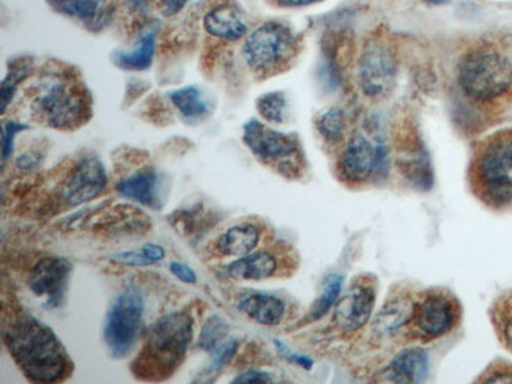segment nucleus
<instances>
[{"label":"nucleus","mask_w":512,"mask_h":384,"mask_svg":"<svg viewBox=\"0 0 512 384\" xmlns=\"http://www.w3.org/2000/svg\"><path fill=\"white\" fill-rule=\"evenodd\" d=\"M4 344L24 377L34 383H57L73 373V359L57 334L30 314L10 318Z\"/></svg>","instance_id":"nucleus-1"},{"label":"nucleus","mask_w":512,"mask_h":384,"mask_svg":"<svg viewBox=\"0 0 512 384\" xmlns=\"http://www.w3.org/2000/svg\"><path fill=\"white\" fill-rule=\"evenodd\" d=\"M457 85L465 100L495 109L512 101V40L476 41L457 63Z\"/></svg>","instance_id":"nucleus-2"},{"label":"nucleus","mask_w":512,"mask_h":384,"mask_svg":"<svg viewBox=\"0 0 512 384\" xmlns=\"http://www.w3.org/2000/svg\"><path fill=\"white\" fill-rule=\"evenodd\" d=\"M193 339L194 318L190 312L163 315L147 331L144 347L131 370L139 380H167L182 366Z\"/></svg>","instance_id":"nucleus-3"},{"label":"nucleus","mask_w":512,"mask_h":384,"mask_svg":"<svg viewBox=\"0 0 512 384\" xmlns=\"http://www.w3.org/2000/svg\"><path fill=\"white\" fill-rule=\"evenodd\" d=\"M30 109L37 122L52 130H78L92 117V95L67 71L45 74L34 85Z\"/></svg>","instance_id":"nucleus-4"},{"label":"nucleus","mask_w":512,"mask_h":384,"mask_svg":"<svg viewBox=\"0 0 512 384\" xmlns=\"http://www.w3.org/2000/svg\"><path fill=\"white\" fill-rule=\"evenodd\" d=\"M476 196L495 210L512 207V128L479 142L470 166Z\"/></svg>","instance_id":"nucleus-5"},{"label":"nucleus","mask_w":512,"mask_h":384,"mask_svg":"<svg viewBox=\"0 0 512 384\" xmlns=\"http://www.w3.org/2000/svg\"><path fill=\"white\" fill-rule=\"evenodd\" d=\"M300 52V40L294 30L278 21H267L246 35L242 56L246 67L259 78L282 73Z\"/></svg>","instance_id":"nucleus-6"},{"label":"nucleus","mask_w":512,"mask_h":384,"mask_svg":"<svg viewBox=\"0 0 512 384\" xmlns=\"http://www.w3.org/2000/svg\"><path fill=\"white\" fill-rule=\"evenodd\" d=\"M145 295L138 285L122 288L104 315L103 342L112 359L133 355L144 334Z\"/></svg>","instance_id":"nucleus-7"},{"label":"nucleus","mask_w":512,"mask_h":384,"mask_svg":"<svg viewBox=\"0 0 512 384\" xmlns=\"http://www.w3.org/2000/svg\"><path fill=\"white\" fill-rule=\"evenodd\" d=\"M243 144L260 164L282 177L298 178L305 170V153L295 134L282 133L259 120H249L243 126Z\"/></svg>","instance_id":"nucleus-8"},{"label":"nucleus","mask_w":512,"mask_h":384,"mask_svg":"<svg viewBox=\"0 0 512 384\" xmlns=\"http://www.w3.org/2000/svg\"><path fill=\"white\" fill-rule=\"evenodd\" d=\"M399 73L396 46L390 35L375 32L364 43L358 59L357 79L369 100H383L393 92Z\"/></svg>","instance_id":"nucleus-9"},{"label":"nucleus","mask_w":512,"mask_h":384,"mask_svg":"<svg viewBox=\"0 0 512 384\" xmlns=\"http://www.w3.org/2000/svg\"><path fill=\"white\" fill-rule=\"evenodd\" d=\"M71 276L73 263L70 260L59 255H46L30 271L27 287L46 311H56L67 304Z\"/></svg>","instance_id":"nucleus-10"},{"label":"nucleus","mask_w":512,"mask_h":384,"mask_svg":"<svg viewBox=\"0 0 512 384\" xmlns=\"http://www.w3.org/2000/svg\"><path fill=\"white\" fill-rule=\"evenodd\" d=\"M388 155L383 144H374L368 136L355 134L339 153L338 170L349 185H363L372 177H379L388 166Z\"/></svg>","instance_id":"nucleus-11"},{"label":"nucleus","mask_w":512,"mask_h":384,"mask_svg":"<svg viewBox=\"0 0 512 384\" xmlns=\"http://www.w3.org/2000/svg\"><path fill=\"white\" fill-rule=\"evenodd\" d=\"M108 180V172L101 159L95 155L84 156L60 183L59 199L68 208L87 204L106 191Z\"/></svg>","instance_id":"nucleus-12"},{"label":"nucleus","mask_w":512,"mask_h":384,"mask_svg":"<svg viewBox=\"0 0 512 384\" xmlns=\"http://www.w3.org/2000/svg\"><path fill=\"white\" fill-rule=\"evenodd\" d=\"M461 317L459 304L445 292L427 293L423 300L415 303L412 325L415 336L434 340L446 336L456 328Z\"/></svg>","instance_id":"nucleus-13"},{"label":"nucleus","mask_w":512,"mask_h":384,"mask_svg":"<svg viewBox=\"0 0 512 384\" xmlns=\"http://www.w3.org/2000/svg\"><path fill=\"white\" fill-rule=\"evenodd\" d=\"M375 288L369 282H357L334 311V323L342 333L353 334L368 325L375 307Z\"/></svg>","instance_id":"nucleus-14"},{"label":"nucleus","mask_w":512,"mask_h":384,"mask_svg":"<svg viewBox=\"0 0 512 384\" xmlns=\"http://www.w3.org/2000/svg\"><path fill=\"white\" fill-rule=\"evenodd\" d=\"M116 191L122 199L131 200L150 210H161L164 205L163 181L152 167H144L122 178L117 183Z\"/></svg>","instance_id":"nucleus-15"},{"label":"nucleus","mask_w":512,"mask_h":384,"mask_svg":"<svg viewBox=\"0 0 512 384\" xmlns=\"http://www.w3.org/2000/svg\"><path fill=\"white\" fill-rule=\"evenodd\" d=\"M204 29L210 37L224 41H238L249 34L245 16L235 5L221 4L205 15Z\"/></svg>","instance_id":"nucleus-16"},{"label":"nucleus","mask_w":512,"mask_h":384,"mask_svg":"<svg viewBox=\"0 0 512 384\" xmlns=\"http://www.w3.org/2000/svg\"><path fill=\"white\" fill-rule=\"evenodd\" d=\"M238 309L262 326H278L286 315V303L270 293H248L237 303Z\"/></svg>","instance_id":"nucleus-17"},{"label":"nucleus","mask_w":512,"mask_h":384,"mask_svg":"<svg viewBox=\"0 0 512 384\" xmlns=\"http://www.w3.org/2000/svg\"><path fill=\"white\" fill-rule=\"evenodd\" d=\"M278 268V257L275 254L268 251L251 252L227 266V274L235 281L260 282L275 276Z\"/></svg>","instance_id":"nucleus-18"},{"label":"nucleus","mask_w":512,"mask_h":384,"mask_svg":"<svg viewBox=\"0 0 512 384\" xmlns=\"http://www.w3.org/2000/svg\"><path fill=\"white\" fill-rule=\"evenodd\" d=\"M259 227L253 222H240L219 235L215 249L224 257H243L256 251L260 243Z\"/></svg>","instance_id":"nucleus-19"},{"label":"nucleus","mask_w":512,"mask_h":384,"mask_svg":"<svg viewBox=\"0 0 512 384\" xmlns=\"http://www.w3.org/2000/svg\"><path fill=\"white\" fill-rule=\"evenodd\" d=\"M415 303L409 296H397L382 307L375 317L374 331L380 336H393L399 329L412 322Z\"/></svg>","instance_id":"nucleus-20"},{"label":"nucleus","mask_w":512,"mask_h":384,"mask_svg":"<svg viewBox=\"0 0 512 384\" xmlns=\"http://www.w3.org/2000/svg\"><path fill=\"white\" fill-rule=\"evenodd\" d=\"M429 373V358L421 348L404 350L393 359L390 366L391 381L421 383Z\"/></svg>","instance_id":"nucleus-21"},{"label":"nucleus","mask_w":512,"mask_h":384,"mask_svg":"<svg viewBox=\"0 0 512 384\" xmlns=\"http://www.w3.org/2000/svg\"><path fill=\"white\" fill-rule=\"evenodd\" d=\"M169 100L182 115L186 123H197L207 119L212 108L204 90L197 85H186L169 93Z\"/></svg>","instance_id":"nucleus-22"},{"label":"nucleus","mask_w":512,"mask_h":384,"mask_svg":"<svg viewBox=\"0 0 512 384\" xmlns=\"http://www.w3.org/2000/svg\"><path fill=\"white\" fill-rule=\"evenodd\" d=\"M156 51V32L147 30L139 37L138 43L127 52H116L112 62L127 71H144L152 67Z\"/></svg>","instance_id":"nucleus-23"},{"label":"nucleus","mask_w":512,"mask_h":384,"mask_svg":"<svg viewBox=\"0 0 512 384\" xmlns=\"http://www.w3.org/2000/svg\"><path fill=\"white\" fill-rule=\"evenodd\" d=\"M316 130L325 144L331 145V147L341 145L346 141L347 136L346 112L336 106L328 108L317 117Z\"/></svg>","instance_id":"nucleus-24"},{"label":"nucleus","mask_w":512,"mask_h":384,"mask_svg":"<svg viewBox=\"0 0 512 384\" xmlns=\"http://www.w3.org/2000/svg\"><path fill=\"white\" fill-rule=\"evenodd\" d=\"M256 108L260 117L271 125H284L289 122L290 103L284 92H270L259 96Z\"/></svg>","instance_id":"nucleus-25"},{"label":"nucleus","mask_w":512,"mask_h":384,"mask_svg":"<svg viewBox=\"0 0 512 384\" xmlns=\"http://www.w3.org/2000/svg\"><path fill=\"white\" fill-rule=\"evenodd\" d=\"M342 287H344V277L341 274H330L323 281L320 295L317 296L316 303H314L311 312H309V318H311L312 322H317L323 315H327L330 312L331 307L336 304L339 295H341Z\"/></svg>","instance_id":"nucleus-26"},{"label":"nucleus","mask_w":512,"mask_h":384,"mask_svg":"<svg viewBox=\"0 0 512 384\" xmlns=\"http://www.w3.org/2000/svg\"><path fill=\"white\" fill-rule=\"evenodd\" d=\"M49 4L57 13L87 23L101 15V0H49Z\"/></svg>","instance_id":"nucleus-27"},{"label":"nucleus","mask_w":512,"mask_h":384,"mask_svg":"<svg viewBox=\"0 0 512 384\" xmlns=\"http://www.w3.org/2000/svg\"><path fill=\"white\" fill-rule=\"evenodd\" d=\"M229 339V325L224 318L218 315H212L202 326L201 334L197 337L196 347L199 350L212 353L216 347L223 344L224 340Z\"/></svg>","instance_id":"nucleus-28"},{"label":"nucleus","mask_w":512,"mask_h":384,"mask_svg":"<svg viewBox=\"0 0 512 384\" xmlns=\"http://www.w3.org/2000/svg\"><path fill=\"white\" fill-rule=\"evenodd\" d=\"M238 348V340L237 339H229L224 340L223 344L216 347L215 350L210 353L212 358L207 362V366L202 369V372L199 373V378L197 381H210L219 375V372L224 369V367L232 361L235 353H237Z\"/></svg>","instance_id":"nucleus-29"},{"label":"nucleus","mask_w":512,"mask_h":384,"mask_svg":"<svg viewBox=\"0 0 512 384\" xmlns=\"http://www.w3.org/2000/svg\"><path fill=\"white\" fill-rule=\"evenodd\" d=\"M30 62L26 59H18L10 62V70H8L7 78L2 82V114L7 109L8 104L12 103L13 96L18 90L19 84L24 79L29 78Z\"/></svg>","instance_id":"nucleus-30"},{"label":"nucleus","mask_w":512,"mask_h":384,"mask_svg":"<svg viewBox=\"0 0 512 384\" xmlns=\"http://www.w3.org/2000/svg\"><path fill=\"white\" fill-rule=\"evenodd\" d=\"M26 130H29V126L23 125V123H5L4 128H2V166H5L10 156H12L16 134L23 133Z\"/></svg>","instance_id":"nucleus-31"},{"label":"nucleus","mask_w":512,"mask_h":384,"mask_svg":"<svg viewBox=\"0 0 512 384\" xmlns=\"http://www.w3.org/2000/svg\"><path fill=\"white\" fill-rule=\"evenodd\" d=\"M109 259L125 266H152L141 248L136 249V251L116 252V254L109 255Z\"/></svg>","instance_id":"nucleus-32"},{"label":"nucleus","mask_w":512,"mask_h":384,"mask_svg":"<svg viewBox=\"0 0 512 384\" xmlns=\"http://www.w3.org/2000/svg\"><path fill=\"white\" fill-rule=\"evenodd\" d=\"M273 377L270 373L264 372V370L251 369L246 372L240 373L237 377L232 380L234 384H267L273 383Z\"/></svg>","instance_id":"nucleus-33"},{"label":"nucleus","mask_w":512,"mask_h":384,"mask_svg":"<svg viewBox=\"0 0 512 384\" xmlns=\"http://www.w3.org/2000/svg\"><path fill=\"white\" fill-rule=\"evenodd\" d=\"M169 271H171L172 276L177 277L183 284H197L196 271L190 265H186V263L171 262L169 263Z\"/></svg>","instance_id":"nucleus-34"},{"label":"nucleus","mask_w":512,"mask_h":384,"mask_svg":"<svg viewBox=\"0 0 512 384\" xmlns=\"http://www.w3.org/2000/svg\"><path fill=\"white\" fill-rule=\"evenodd\" d=\"M276 348H278L279 353H281L284 358L289 359V361L295 362L297 366L303 367V369L311 370L312 366H314V362H312L311 358L305 355H298V353H294V351H290L286 345H282L279 340L275 342Z\"/></svg>","instance_id":"nucleus-35"},{"label":"nucleus","mask_w":512,"mask_h":384,"mask_svg":"<svg viewBox=\"0 0 512 384\" xmlns=\"http://www.w3.org/2000/svg\"><path fill=\"white\" fill-rule=\"evenodd\" d=\"M500 329L506 347L512 351V304H508V306L503 309V312H501Z\"/></svg>","instance_id":"nucleus-36"},{"label":"nucleus","mask_w":512,"mask_h":384,"mask_svg":"<svg viewBox=\"0 0 512 384\" xmlns=\"http://www.w3.org/2000/svg\"><path fill=\"white\" fill-rule=\"evenodd\" d=\"M141 249L152 265L163 262V260L166 259V249H164L163 246H160V244L147 243L144 244V246H141Z\"/></svg>","instance_id":"nucleus-37"},{"label":"nucleus","mask_w":512,"mask_h":384,"mask_svg":"<svg viewBox=\"0 0 512 384\" xmlns=\"http://www.w3.org/2000/svg\"><path fill=\"white\" fill-rule=\"evenodd\" d=\"M271 2L282 8H300L319 4V2H323V0H271Z\"/></svg>","instance_id":"nucleus-38"},{"label":"nucleus","mask_w":512,"mask_h":384,"mask_svg":"<svg viewBox=\"0 0 512 384\" xmlns=\"http://www.w3.org/2000/svg\"><path fill=\"white\" fill-rule=\"evenodd\" d=\"M160 2L167 15H177V13L182 12L185 5L188 4V0H160Z\"/></svg>","instance_id":"nucleus-39"},{"label":"nucleus","mask_w":512,"mask_h":384,"mask_svg":"<svg viewBox=\"0 0 512 384\" xmlns=\"http://www.w3.org/2000/svg\"><path fill=\"white\" fill-rule=\"evenodd\" d=\"M38 163H40V161L35 158L34 153H26V155L18 159V166L23 167V169H34V167L38 166Z\"/></svg>","instance_id":"nucleus-40"},{"label":"nucleus","mask_w":512,"mask_h":384,"mask_svg":"<svg viewBox=\"0 0 512 384\" xmlns=\"http://www.w3.org/2000/svg\"><path fill=\"white\" fill-rule=\"evenodd\" d=\"M484 381H486V383H508V381H512V375L506 372H495Z\"/></svg>","instance_id":"nucleus-41"}]
</instances>
